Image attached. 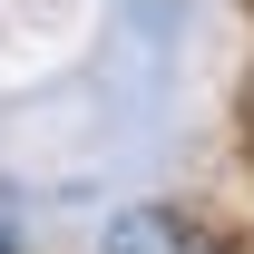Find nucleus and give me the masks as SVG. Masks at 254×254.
Returning a JSON list of instances; mask_svg holds the SVG:
<instances>
[{
	"label": "nucleus",
	"mask_w": 254,
	"mask_h": 254,
	"mask_svg": "<svg viewBox=\"0 0 254 254\" xmlns=\"http://www.w3.org/2000/svg\"><path fill=\"white\" fill-rule=\"evenodd\" d=\"M98 254H225V245H215L195 215H176V205H127Z\"/></svg>",
	"instance_id": "nucleus-1"
}]
</instances>
